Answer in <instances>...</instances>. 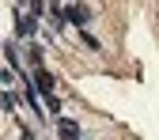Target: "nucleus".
<instances>
[{
  "label": "nucleus",
  "mask_w": 159,
  "mask_h": 140,
  "mask_svg": "<svg viewBox=\"0 0 159 140\" xmlns=\"http://www.w3.org/2000/svg\"><path fill=\"white\" fill-rule=\"evenodd\" d=\"M65 19H72V23H80V27H84V23H87V19H91V11H87L84 4H72V8L65 11Z\"/></svg>",
  "instance_id": "nucleus-2"
},
{
  "label": "nucleus",
  "mask_w": 159,
  "mask_h": 140,
  "mask_svg": "<svg viewBox=\"0 0 159 140\" xmlns=\"http://www.w3.org/2000/svg\"><path fill=\"white\" fill-rule=\"evenodd\" d=\"M23 140H38V136H34V133H30V129H23Z\"/></svg>",
  "instance_id": "nucleus-4"
},
{
  "label": "nucleus",
  "mask_w": 159,
  "mask_h": 140,
  "mask_svg": "<svg viewBox=\"0 0 159 140\" xmlns=\"http://www.w3.org/2000/svg\"><path fill=\"white\" fill-rule=\"evenodd\" d=\"M57 129H61V136H65V140H80V125H76V121H68V117H61V121H57Z\"/></svg>",
  "instance_id": "nucleus-3"
},
{
  "label": "nucleus",
  "mask_w": 159,
  "mask_h": 140,
  "mask_svg": "<svg viewBox=\"0 0 159 140\" xmlns=\"http://www.w3.org/2000/svg\"><path fill=\"white\" fill-rule=\"evenodd\" d=\"M15 27H19V30H15L19 38H34V34H38V23H34V19H27L23 11L15 15Z\"/></svg>",
  "instance_id": "nucleus-1"
}]
</instances>
